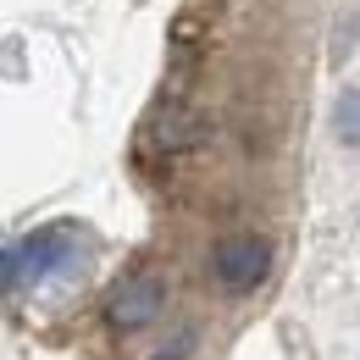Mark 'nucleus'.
I'll list each match as a JSON object with an SVG mask.
<instances>
[{
    "instance_id": "nucleus-1",
    "label": "nucleus",
    "mask_w": 360,
    "mask_h": 360,
    "mask_svg": "<svg viewBox=\"0 0 360 360\" xmlns=\"http://www.w3.org/2000/svg\"><path fill=\"white\" fill-rule=\"evenodd\" d=\"M211 277L222 294H255L261 283L271 277V244L261 233H227L222 244L211 250Z\"/></svg>"
},
{
    "instance_id": "nucleus-2",
    "label": "nucleus",
    "mask_w": 360,
    "mask_h": 360,
    "mask_svg": "<svg viewBox=\"0 0 360 360\" xmlns=\"http://www.w3.org/2000/svg\"><path fill=\"white\" fill-rule=\"evenodd\" d=\"M161 305H167V283L155 271H128L105 294V321H111V333H139L161 316Z\"/></svg>"
},
{
    "instance_id": "nucleus-3",
    "label": "nucleus",
    "mask_w": 360,
    "mask_h": 360,
    "mask_svg": "<svg viewBox=\"0 0 360 360\" xmlns=\"http://www.w3.org/2000/svg\"><path fill=\"white\" fill-rule=\"evenodd\" d=\"M72 238H78L72 227H39L34 238H22V244L11 250V261H17V283H45V277H56L61 266H72V255H78Z\"/></svg>"
},
{
    "instance_id": "nucleus-4",
    "label": "nucleus",
    "mask_w": 360,
    "mask_h": 360,
    "mask_svg": "<svg viewBox=\"0 0 360 360\" xmlns=\"http://www.w3.org/2000/svg\"><path fill=\"white\" fill-rule=\"evenodd\" d=\"M200 139H205V122H200L188 105H161V111L150 117V144L167 150V155H178V150L200 144Z\"/></svg>"
},
{
    "instance_id": "nucleus-5",
    "label": "nucleus",
    "mask_w": 360,
    "mask_h": 360,
    "mask_svg": "<svg viewBox=\"0 0 360 360\" xmlns=\"http://www.w3.org/2000/svg\"><path fill=\"white\" fill-rule=\"evenodd\" d=\"M333 128H338V139H344L349 150H360V89H344V94H338Z\"/></svg>"
},
{
    "instance_id": "nucleus-6",
    "label": "nucleus",
    "mask_w": 360,
    "mask_h": 360,
    "mask_svg": "<svg viewBox=\"0 0 360 360\" xmlns=\"http://www.w3.org/2000/svg\"><path fill=\"white\" fill-rule=\"evenodd\" d=\"M188 344H194V333H178V344H172V349H161L155 360H183V355H188Z\"/></svg>"
},
{
    "instance_id": "nucleus-7",
    "label": "nucleus",
    "mask_w": 360,
    "mask_h": 360,
    "mask_svg": "<svg viewBox=\"0 0 360 360\" xmlns=\"http://www.w3.org/2000/svg\"><path fill=\"white\" fill-rule=\"evenodd\" d=\"M11 283H17V261L0 250V288H11Z\"/></svg>"
}]
</instances>
